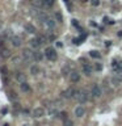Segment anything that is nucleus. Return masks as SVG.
Segmentation results:
<instances>
[{
	"label": "nucleus",
	"instance_id": "obj_1",
	"mask_svg": "<svg viewBox=\"0 0 122 126\" xmlns=\"http://www.w3.org/2000/svg\"><path fill=\"white\" fill-rule=\"evenodd\" d=\"M74 98H76L77 103L84 104V103H87V101L89 100V96H88V93L85 92L84 89H76V92H75V97H74Z\"/></svg>",
	"mask_w": 122,
	"mask_h": 126
},
{
	"label": "nucleus",
	"instance_id": "obj_2",
	"mask_svg": "<svg viewBox=\"0 0 122 126\" xmlns=\"http://www.w3.org/2000/svg\"><path fill=\"white\" fill-rule=\"evenodd\" d=\"M75 92H76V89L72 87L67 88L66 91H63L62 92V98H66V100H70V98H74L75 97Z\"/></svg>",
	"mask_w": 122,
	"mask_h": 126
},
{
	"label": "nucleus",
	"instance_id": "obj_3",
	"mask_svg": "<svg viewBox=\"0 0 122 126\" xmlns=\"http://www.w3.org/2000/svg\"><path fill=\"white\" fill-rule=\"evenodd\" d=\"M43 26H45V29H47V30H54L55 28V20L51 19V17H46V20L43 21Z\"/></svg>",
	"mask_w": 122,
	"mask_h": 126
},
{
	"label": "nucleus",
	"instance_id": "obj_4",
	"mask_svg": "<svg viewBox=\"0 0 122 126\" xmlns=\"http://www.w3.org/2000/svg\"><path fill=\"white\" fill-rule=\"evenodd\" d=\"M45 56L49 59V61H55L57 59V51H55V49L53 47H47L45 50Z\"/></svg>",
	"mask_w": 122,
	"mask_h": 126
},
{
	"label": "nucleus",
	"instance_id": "obj_5",
	"mask_svg": "<svg viewBox=\"0 0 122 126\" xmlns=\"http://www.w3.org/2000/svg\"><path fill=\"white\" fill-rule=\"evenodd\" d=\"M91 95H92V97L93 98H100L102 96V92H101V88L97 85V84H95L93 87H92V89H91Z\"/></svg>",
	"mask_w": 122,
	"mask_h": 126
},
{
	"label": "nucleus",
	"instance_id": "obj_6",
	"mask_svg": "<svg viewBox=\"0 0 122 126\" xmlns=\"http://www.w3.org/2000/svg\"><path fill=\"white\" fill-rule=\"evenodd\" d=\"M23 56L26 62L29 61H34V51H32L30 49H24L23 51Z\"/></svg>",
	"mask_w": 122,
	"mask_h": 126
},
{
	"label": "nucleus",
	"instance_id": "obj_7",
	"mask_svg": "<svg viewBox=\"0 0 122 126\" xmlns=\"http://www.w3.org/2000/svg\"><path fill=\"white\" fill-rule=\"evenodd\" d=\"M45 116V109L43 108H36V109L33 110V117L36 118H41Z\"/></svg>",
	"mask_w": 122,
	"mask_h": 126
},
{
	"label": "nucleus",
	"instance_id": "obj_8",
	"mask_svg": "<svg viewBox=\"0 0 122 126\" xmlns=\"http://www.w3.org/2000/svg\"><path fill=\"white\" fill-rule=\"evenodd\" d=\"M11 41H12V45H13L14 47H20L21 43H23V39H21V37H18V36H13L11 38Z\"/></svg>",
	"mask_w": 122,
	"mask_h": 126
},
{
	"label": "nucleus",
	"instance_id": "obj_9",
	"mask_svg": "<svg viewBox=\"0 0 122 126\" xmlns=\"http://www.w3.org/2000/svg\"><path fill=\"white\" fill-rule=\"evenodd\" d=\"M70 79H71L72 83H77V81L80 80V74L77 72V71H71V74H70Z\"/></svg>",
	"mask_w": 122,
	"mask_h": 126
},
{
	"label": "nucleus",
	"instance_id": "obj_10",
	"mask_svg": "<svg viewBox=\"0 0 122 126\" xmlns=\"http://www.w3.org/2000/svg\"><path fill=\"white\" fill-rule=\"evenodd\" d=\"M14 78H16V80L18 81V83H25L26 81V75L23 72H16L14 74Z\"/></svg>",
	"mask_w": 122,
	"mask_h": 126
},
{
	"label": "nucleus",
	"instance_id": "obj_11",
	"mask_svg": "<svg viewBox=\"0 0 122 126\" xmlns=\"http://www.w3.org/2000/svg\"><path fill=\"white\" fill-rule=\"evenodd\" d=\"M75 116H76V117H79V118H81L85 114V109L83 107H76L75 108Z\"/></svg>",
	"mask_w": 122,
	"mask_h": 126
},
{
	"label": "nucleus",
	"instance_id": "obj_12",
	"mask_svg": "<svg viewBox=\"0 0 122 126\" xmlns=\"http://www.w3.org/2000/svg\"><path fill=\"white\" fill-rule=\"evenodd\" d=\"M20 88H21V91H23L24 93H29L32 91L30 89V85H29L26 81H25V83H20Z\"/></svg>",
	"mask_w": 122,
	"mask_h": 126
},
{
	"label": "nucleus",
	"instance_id": "obj_13",
	"mask_svg": "<svg viewBox=\"0 0 122 126\" xmlns=\"http://www.w3.org/2000/svg\"><path fill=\"white\" fill-rule=\"evenodd\" d=\"M92 71H93V68H92V66L91 65H88V63H87V65H84L83 66V72L85 74V75H91L92 74Z\"/></svg>",
	"mask_w": 122,
	"mask_h": 126
},
{
	"label": "nucleus",
	"instance_id": "obj_14",
	"mask_svg": "<svg viewBox=\"0 0 122 126\" xmlns=\"http://www.w3.org/2000/svg\"><path fill=\"white\" fill-rule=\"evenodd\" d=\"M41 45H42V43L40 42V39H38V38H33V39H30V46H32L33 49H38Z\"/></svg>",
	"mask_w": 122,
	"mask_h": 126
},
{
	"label": "nucleus",
	"instance_id": "obj_15",
	"mask_svg": "<svg viewBox=\"0 0 122 126\" xmlns=\"http://www.w3.org/2000/svg\"><path fill=\"white\" fill-rule=\"evenodd\" d=\"M0 55L3 56V58H9L11 56V51L5 47H0Z\"/></svg>",
	"mask_w": 122,
	"mask_h": 126
},
{
	"label": "nucleus",
	"instance_id": "obj_16",
	"mask_svg": "<svg viewBox=\"0 0 122 126\" xmlns=\"http://www.w3.org/2000/svg\"><path fill=\"white\" fill-rule=\"evenodd\" d=\"M43 55H45V54L41 53V51H34V61L41 62V61L43 59Z\"/></svg>",
	"mask_w": 122,
	"mask_h": 126
},
{
	"label": "nucleus",
	"instance_id": "obj_17",
	"mask_svg": "<svg viewBox=\"0 0 122 126\" xmlns=\"http://www.w3.org/2000/svg\"><path fill=\"white\" fill-rule=\"evenodd\" d=\"M25 30L28 32V33H30V34H34L36 33V28H34V25H32V24H26L25 25Z\"/></svg>",
	"mask_w": 122,
	"mask_h": 126
},
{
	"label": "nucleus",
	"instance_id": "obj_18",
	"mask_svg": "<svg viewBox=\"0 0 122 126\" xmlns=\"http://www.w3.org/2000/svg\"><path fill=\"white\" fill-rule=\"evenodd\" d=\"M112 83H113V85H114V87H118L119 84L122 83V79H119L118 76L116 75V76H114L113 79H112Z\"/></svg>",
	"mask_w": 122,
	"mask_h": 126
},
{
	"label": "nucleus",
	"instance_id": "obj_19",
	"mask_svg": "<svg viewBox=\"0 0 122 126\" xmlns=\"http://www.w3.org/2000/svg\"><path fill=\"white\" fill-rule=\"evenodd\" d=\"M30 74L32 75H37V74H40V67H38V66H32L30 67Z\"/></svg>",
	"mask_w": 122,
	"mask_h": 126
},
{
	"label": "nucleus",
	"instance_id": "obj_20",
	"mask_svg": "<svg viewBox=\"0 0 122 126\" xmlns=\"http://www.w3.org/2000/svg\"><path fill=\"white\" fill-rule=\"evenodd\" d=\"M62 72H63V75L64 76H67V75H70V74H71V70H70V67H63V70H62Z\"/></svg>",
	"mask_w": 122,
	"mask_h": 126
},
{
	"label": "nucleus",
	"instance_id": "obj_21",
	"mask_svg": "<svg viewBox=\"0 0 122 126\" xmlns=\"http://www.w3.org/2000/svg\"><path fill=\"white\" fill-rule=\"evenodd\" d=\"M63 125H64V126H74V122H72L71 120H68V118H66V120L63 121Z\"/></svg>",
	"mask_w": 122,
	"mask_h": 126
},
{
	"label": "nucleus",
	"instance_id": "obj_22",
	"mask_svg": "<svg viewBox=\"0 0 122 126\" xmlns=\"http://www.w3.org/2000/svg\"><path fill=\"white\" fill-rule=\"evenodd\" d=\"M54 3V0H43V5L45 7H51Z\"/></svg>",
	"mask_w": 122,
	"mask_h": 126
},
{
	"label": "nucleus",
	"instance_id": "obj_23",
	"mask_svg": "<svg viewBox=\"0 0 122 126\" xmlns=\"http://www.w3.org/2000/svg\"><path fill=\"white\" fill-rule=\"evenodd\" d=\"M91 56H92V58H100V56H101V55H100V53H99V51H91Z\"/></svg>",
	"mask_w": 122,
	"mask_h": 126
},
{
	"label": "nucleus",
	"instance_id": "obj_24",
	"mask_svg": "<svg viewBox=\"0 0 122 126\" xmlns=\"http://www.w3.org/2000/svg\"><path fill=\"white\" fill-rule=\"evenodd\" d=\"M58 117H60L63 121H64L66 118H67V113H66V112H60V113H58Z\"/></svg>",
	"mask_w": 122,
	"mask_h": 126
},
{
	"label": "nucleus",
	"instance_id": "obj_25",
	"mask_svg": "<svg viewBox=\"0 0 122 126\" xmlns=\"http://www.w3.org/2000/svg\"><path fill=\"white\" fill-rule=\"evenodd\" d=\"M95 70H97V71H101V70H102V66L100 65V63H96V65H95Z\"/></svg>",
	"mask_w": 122,
	"mask_h": 126
},
{
	"label": "nucleus",
	"instance_id": "obj_26",
	"mask_svg": "<svg viewBox=\"0 0 122 126\" xmlns=\"http://www.w3.org/2000/svg\"><path fill=\"white\" fill-rule=\"evenodd\" d=\"M55 17H57V20L59 21V23L62 21V14H60L59 12H57V13H55Z\"/></svg>",
	"mask_w": 122,
	"mask_h": 126
},
{
	"label": "nucleus",
	"instance_id": "obj_27",
	"mask_svg": "<svg viewBox=\"0 0 122 126\" xmlns=\"http://www.w3.org/2000/svg\"><path fill=\"white\" fill-rule=\"evenodd\" d=\"M9 97H11V100H16L17 96H16V93H14V92H11V93H9Z\"/></svg>",
	"mask_w": 122,
	"mask_h": 126
},
{
	"label": "nucleus",
	"instance_id": "obj_28",
	"mask_svg": "<svg viewBox=\"0 0 122 126\" xmlns=\"http://www.w3.org/2000/svg\"><path fill=\"white\" fill-rule=\"evenodd\" d=\"M92 5H95V7L100 5V0H93V1H92Z\"/></svg>",
	"mask_w": 122,
	"mask_h": 126
},
{
	"label": "nucleus",
	"instance_id": "obj_29",
	"mask_svg": "<svg viewBox=\"0 0 122 126\" xmlns=\"http://www.w3.org/2000/svg\"><path fill=\"white\" fill-rule=\"evenodd\" d=\"M117 36H118V37H122V30H119L118 33H117Z\"/></svg>",
	"mask_w": 122,
	"mask_h": 126
},
{
	"label": "nucleus",
	"instance_id": "obj_30",
	"mask_svg": "<svg viewBox=\"0 0 122 126\" xmlns=\"http://www.w3.org/2000/svg\"><path fill=\"white\" fill-rule=\"evenodd\" d=\"M4 126H9V125H8V123H4Z\"/></svg>",
	"mask_w": 122,
	"mask_h": 126
},
{
	"label": "nucleus",
	"instance_id": "obj_31",
	"mask_svg": "<svg viewBox=\"0 0 122 126\" xmlns=\"http://www.w3.org/2000/svg\"><path fill=\"white\" fill-rule=\"evenodd\" d=\"M24 126H29V125H24Z\"/></svg>",
	"mask_w": 122,
	"mask_h": 126
}]
</instances>
